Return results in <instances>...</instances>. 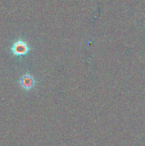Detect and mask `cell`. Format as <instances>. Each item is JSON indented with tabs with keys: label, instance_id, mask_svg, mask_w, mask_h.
<instances>
[{
	"label": "cell",
	"instance_id": "cell-1",
	"mask_svg": "<svg viewBox=\"0 0 145 146\" xmlns=\"http://www.w3.org/2000/svg\"><path fill=\"white\" fill-rule=\"evenodd\" d=\"M11 51L15 56H25L27 54V52L29 51V47L25 41L18 40L13 44Z\"/></svg>",
	"mask_w": 145,
	"mask_h": 146
},
{
	"label": "cell",
	"instance_id": "cell-2",
	"mask_svg": "<svg viewBox=\"0 0 145 146\" xmlns=\"http://www.w3.org/2000/svg\"><path fill=\"white\" fill-rule=\"evenodd\" d=\"M20 85L25 90H31L35 85V80L31 74H24L20 79Z\"/></svg>",
	"mask_w": 145,
	"mask_h": 146
}]
</instances>
